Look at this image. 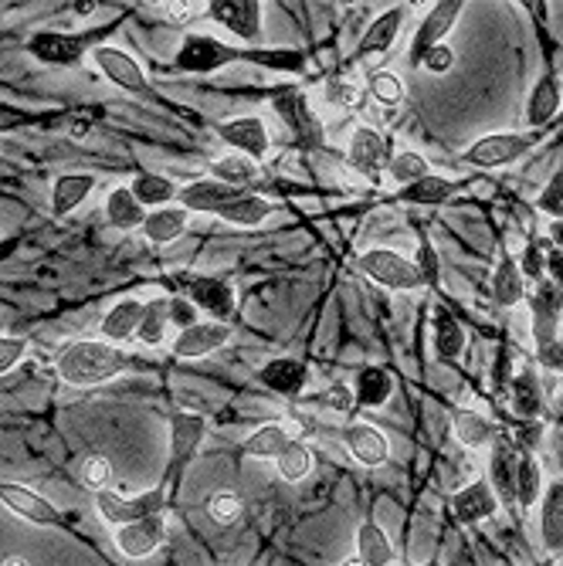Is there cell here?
<instances>
[{
	"mask_svg": "<svg viewBox=\"0 0 563 566\" xmlns=\"http://www.w3.org/2000/svg\"><path fill=\"white\" fill-rule=\"evenodd\" d=\"M129 366V356L106 340H75L55 356V370L68 387H99Z\"/></svg>",
	"mask_w": 563,
	"mask_h": 566,
	"instance_id": "1",
	"label": "cell"
},
{
	"mask_svg": "<svg viewBox=\"0 0 563 566\" xmlns=\"http://www.w3.org/2000/svg\"><path fill=\"white\" fill-rule=\"evenodd\" d=\"M208 424L201 414H187V410H173L170 414V458H167V476H163V489L170 492V482L177 485L183 468L194 461V455L201 451Z\"/></svg>",
	"mask_w": 563,
	"mask_h": 566,
	"instance_id": "2",
	"label": "cell"
},
{
	"mask_svg": "<svg viewBox=\"0 0 563 566\" xmlns=\"http://www.w3.org/2000/svg\"><path fill=\"white\" fill-rule=\"evenodd\" d=\"M170 505V492L163 485L150 489V492H139V495H119L113 489L96 492V509L106 519L109 526H126L136 523V519H147V515H163V509Z\"/></svg>",
	"mask_w": 563,
	"mask_h": 566,
	"instance_id": "3",
	"label": "cell"
},
{
	"mask_svg": "<svg viewBox=\"0 0 563 566\" xmlns=\"http://www.w3.org/2000/svg\"><path fill=\"white\" fill-rule=\"evenodd\" d=\"M272 109L278 113L282 122L289 126V132H293V139H296L299 147L322 150V122L309 109V99H306L302 88H296V85L278 88L275 96H272Z\"/></svg>",
	"mask_w": 563,
	"mask_h": 566,
	"instance_id": "4",
	"label": "cell"
},
{
	"mask_svg": "<svg viewBox=\"0 0 563 566\" xmlns=\"http://www.w3.org/2000/svg\"><path fill=\"white\" fill-rule=\"evenodd\" d=\"M238 58H245V52L231 49V44H224L211 34H187L173 55V68L191 72V75H211Z\"/></svg>",
	"mask_w": 563,
	"mask_h": 566,
	"instance_id": "5",
	"label": "cell"
},
{
	"mask_svg": "<svg viewBox=\"0 0 563 566\" xmlns=\"http://www.w3.org/2000/svg\"><path fill=\"white\" fill-rule=\"evenodd\" d=\"M360 271L367 278H373L378 286L391 289V292H417L425 289L414 261H407L404 255L391 252V248H370L360 255Z\"/></svg>",
	"mask_w": 563,
	"mask_h": 566,
	"instance_id": "6",
	"label": "cell"
},
{
	"mask_svg": "<svg viewBox=\"0 0 563 566\" xmlns=\"http://www.w3.org/2000/svg\"><path fill=\"white\" fill-rule=\"evenodd\" d=\"M530 150H533V139L523 132H489L461 153V163L496 170V167H509L516 160H523Z\"/></svg>",
	"mask_w": 563,
	"mask_h": 566,
	"instance_id": "7",
	"label": "cell"
},
{
	"mask_svg": "<svg viewBox=\"0 0 563 566\" xmlns=\"http://www.w3.org/2000/svg\"><path fill=\"white\" fill-rule=\"evenodd\" d=\"M92 49V38L88 34H62V31H38L28 41V52L41 62V65H52V68H72L82 62V55Z\"/></svg>",
	"mask_w": 563,
	"mask_h": 566,
	"instance_id": "8",
	"label": "cell"
},
{
	"mask_svg": "<svg viewBox=\"0 0 563 566\" xmlns=\"http://www.w3.org/2000/svg\"><path fill=\"white\" fill-rule=\"evenodd\" d=\"M461 8H465L461 0H442V4H435V8L428 11V18L421 21L417 34L411 38V49H407V62H411L414 68H417L421 62H425V55H428L432 49L445 44V34L455 28Z\"/></svg>",
	"mask_w": 563,
	"mask_h": 566,
	"instance_id": "9",
	"label": "cell"
},
{
	"mask_svg": "<svg viewBox=\"0 0 563 566\" xmlns=\"http://www.w3.org/2000/svg\"><path fill=\"white\" fill-rule=\"evenodd\" d=\"M204 14L227 28L234 38L242 41H258L262 38V14L265 8L258 4V0H211V4H204Z\"/></svg>",
	"mask_w": 563,
	"mask_h": 566,
	"instance_id": "10",
	"label": "cell"
},
{
	"mask_svg": "<svg viewBox=\"0 0 563 566\" xmlns=\"http://www.w3.org/2000/svg\"><path fill=\"white\" fill-rule=\"evenodd\" d=\"M191 302L194 309H204L211 316V322H231L234 312H238V296H234V286L221 275H198L191 278Z\"/></svg>",
	"mask_w": 563,
	"mask_h": 566,
	"instance_id": "11",
	"label": "cell"
},
{
	"mask_svg": "<svg viewBox=\"0 0 563 566\" xmlns=\"http://www.w3.org/2000/svg\"><path fill=\"white\" fill-rule=\"evenodd\" d=\"M217 136L224 139V143L242 153L248 160H265L268 150H272V136H268V126L262 116H242V119H231V122H221L217 126Z\"/></svg>",
	"mask_w": 563,
	"mask_h": 566,
	"instance_id": "12",
	"label": "cell"
},
{
	"mask_svg": "<svg viewBox=\"0 0 563 566\" xmlns=\"http://www.w3.org/2000/svg\"><path fill=\"white\" fill-rule=\"evenodd\" d=\"M92 62L99 65V72H103L113 85H119V88H126V92H136V96H147V92H150L147 72L139 68V62H136L132 55L113 49V44H96V49H92Z\"/></svg>",
	"mask_w": 563,
	"mask_h": 566,
	"instance_id": "13",
	"label": "cell"
},
{
	"mask_svg": "<svg viewBox=\"0 0 563 566\" xmlns=\"http://www.w3.org/2000/svg\"><path fill=\"white\" fill-rule=\"evenodd\" d=\"M113 540H116V546H119V553L126 559H147L167 543V523H163V515L136 519V523L119 526Z\"/></svg>",
	"mask_w": 563,
	"mask_h": 566,
	"instance_id": "14",
	"label": "cell"
},
{
	"mask_svg": "<svg viewBox=\"0 0 563 566\" xmlns=\"http://www.w3.org/2000/svg\"><path fill=\"white\" fill-rule=\"evenodd\" d=\"M560 316H563V289H556L553 281H540L530 292V319H533V343L537 346H546L556 337L560 329Z\"/></svg>",
	"mask_w": 563,
	"mask_h": 566,
	"instance_id": "15",
	"label": "cell"
},
{
	"mask_svg": "<svg viewBox=\"0 0 563 566\" xmlns=\"http://www.w3.org/2000/svg\"><path fill=\"white\" fill-rule=\"evenodd\" d=\"M0 502H4L14 515H21V519H28V523H34V526H49V530L65 526L62 512L49 499H44V495H38L34 489H28V485L4 482V485H0Z\"/></svg>",
	"mask_w": 563,
	"mask_h": 566,
	"instance_id": "16",
	"label": "cell"
},
{
	"mask_svg": "<svg viewBox=\"0 0 563 566\" xmlns=\"http://www.w3.org/2000/svg\"><path fill=\"white\" fill-rule=\"evenodd\" d=\"M231 343V325L224 322H194L191 329H180L173 340V356L177 360H201Z\"/></svg>",
	"mask_w": 563,
	"mask_h": 566,
	"instance_id": "17",
	"label": "cell"
},
{
	"mask_svg": "<svg viewBox=\"0 0 563 566\" xmlns=\"http://www.w3.org/2000/svg\"><path fill=\"white\" fill-rule=\"evenodd\" d=\"M245 191H238V186H227L221 180H194V183H187L183 191L177 194V207H183L187 214H214L224 211L231 201H238Z\"/></svg>",
	"mask_w": 563,
	"mask_h": 566,
	"instance_id": "18",
	"label": "cell"
},
{
	"mask_svg": "<svg viewBox=\"0 0 563 566\" xmlns=\"http://www.w3.org/2000/svg\"><path fill=\"white\" fill-rule=\"evenodd\" d=\"M391 143L373 129V126H360L353 136H350V147H347V163L357 170V173H367L373 177L381 167L391 163Z\"/></svg>",
	"mask_w": 563,
	"mask_h": 566,
	"instance_id": "19",
	"label": "cell"
},
{
	"mask_svg": "<svg viewBox=\"0 0 563 566\" xmlns=\"http://www.w3.org/2000/svg\"><path fill=\"white\" fill-rule=\"evenodd\" d=\"M343 441H347V451H350L363 468H381V464L391 461V441L384 438L381 428H373V424H367V420L347 424Z\"/></svg>",
	"mask_w": 563,
	"mask_h": 566,
	"instance_id": "20",
	"label": "cell"
},
{
	"mask_svg": "<svg viewBox=\"0 0 563 566\" xmlns=\"http://www.w3.org/2000/svg\"><path fill=\"white\" fill-rule=\"evenodd\" d=\"M258 384L268 387L272 394L278 397H299L306 387H309V366L296 356H278V360H268L262 370H258Z\"/></svg>",
	"mask_w": 563,
	"mask_h": 566,
	"instance_id": "21",
	"label": "cell"
},
{
	"mask_svg": "<svg viewBox=\"0 0 563 566\" xmlns=\"http://www.w3.org/2000/svg\"><path fill=\"white\" fill-rule=\"evenodd\" d=\"M452 509L458 515V523L476 526V523H482V519H492L499 512V499H496L489 479H476V482H468L455 492Z\"/></svg>",
	"mask_w": 563,
	"mask_h": 566,
	"instance_id": "22",
	"label": "cell"
},
{
	"mask_svg": "<svg viewBox=\"0 0 563 566\" xmlns=\"http://www.w3.org/2000/svg\"><path fill=\"white\" fill-rule=\"evenodd\" d=\"M560 106H563V78H560L553 68H546V72L537 78V85L530 88V99H527V126L540 129V126L553 122L556 113H560Z\"/></svg>",
	"mask_w": 563,
	"mask_h": 566,
	"instance_id": "23",
	"label": "cell"
},
{
	"mask_svg": "<svg viewBox=\"0 0 563 566\" xmlns=\"http://www.w3.org/2000/svg\"><path fill=\"white\" fill-rule=\"evenodd\" d=\"M404 18H407L404 8H391V11H384V14L373 18L370 28L363 31L360 44H357V58L391 52V49H394V41H397V34H401V28H404Z\"/></svg>",
	"mask_w": 563,
	"mask_h": 566,
	"instance_id": "24",
	"label": "cell"
},
{
	"mask_svg": "<svg viewBox=\"0 0 563 566\" xmlns=\"http://www.w3.org/2000/svg\"><path fill=\"white\" fill-rule=\"evenodd\" d=\"M540 540L550 556H563V482H550L540 499Z\"/></svg>",
	"mask_w": 563,
	"mask_h": 566,
	"instance_id": "25",
	"label": "cell"
},
{
	"mask_svg": "<svg viewBox=\"0 0 563 566\" xmlns=\"http://www.w3.org/2000/svg\"><path fill=\"white\" fill-rule=\"evenodd\" d=\"M492 299L502 309H512L527 299V278L520 271V261H516L506 248L499 252L496 271H492Z\"/></svg>",
	"mask_w": 563,
	"mask_h": 566,
	"instance_id": "26",
	"label": "cell"
},
{
	"mask_svg": "<svg viewBox=\"0 0 563 566\" xmlns=\"http://www.w3.org/2000/svg\"><path fill=\"white\" fill-rule=\"evenodd\" d=\"M144 309H147V302H139V299H123V302L109 306V312L99 322L103 340L113 343V346H119L126 340H136V329H139V319H144Z\"/></svg>",
	"mask_w": 563,
	"mask_h": 566,
	"instance_id": "27",
	"label": "cell"
},
{
	"mask_svg": "<svg viewBox=\"0 0 563 566\" xmlns=\"http://www.w3.org/2000/svg\"><path fill=\"white\" fill-rule=\"evenodd\" d=\"M516 455L512 445L506 438L492 441V455H489V485L499 499V505H512L516 502Z\"/></svg>",
	"mask_w": 563,
	"mask_h": 566,
	"instance_id": "28",
	"label": "cell"
},
{
	"mask_svg": "<svg viewBox=\"0 0 563 566\" xmlns=\"http://www.w3.org/2000/svg\"><path fill=\"white\" fill-rule=\"evenodd\" d=\"M432 343H435V356L445 363L458 360L465 353V343H468L465 329L445 306H435V312H432Z\"/></svg>",
	"mask_w": 563,
	"mask_h": 566,
	"instance_id": "29",
	"label": "cell"
},
{
	"mask_svg": "<svg viewBox=\"0 0 563 566\" xmlns=\"http://www.w3.org/2000/svg\"><path fill=\"white\" fill-rule=\"evenodd\" d=\"M96 191V177L92 173H65L55 180L52 186V214L55 217H68L72 211H78L85 204V197H92Z\"/></svg>",
	"mask_w": 563,
	"mask_h": 566,
	"instance_id": "30",
	"label": "cell"
},
{
	"mask_svg": "<svg viewBox=\"0 0 563 566\" xmlns=\"http://www.w3.org/2000/svg\"><path fill=\"white\" fill-rule=\"evenodd\" d=\"M509 401H512V410L533 420L540 417L543 410V391H540V381H537V370L533 366H523L520 373L509 381Z\"/></svg>",
	"mask_w": 563,
	"mask_h": 566,
	"instance_id": "31",
	"label": "cell"
},
{
	"mask_svg": "<svg viewBox=\"0 0 563 566\" xmlns=\"http://www.w3.org/2000/svg\"><path fill=\"white\" fill-rule=\"evenodd\" d=\"M187 224H191V214H187L183 207H173V204H170V207L150 211V214H147V224L139 227V231H144L153 245H170V242L183 238Z\"/></svg>",
	"mask_w": 563,
	"mask_h": 566,
	"instance_id": "32",
	"label": "cell"
},
{
	"mask_svg": "<svg viewBox=\"0 0 563 566\" xmlns=\"http://www.w3.org/2000/svg\"><path fill=\"white\" fill-rule=\"evenodd\" d=\"M147 214L150 211L132 197L129 186H113V191H109V197H106V217H109L113 227L136 231V227L147 224Z\"/></svg>",
	"mask_w": 563,
	"mask_h": 566,
	"instance_id": "33",
	"label": "cell"
},
{
	"mask_svg": "<svg viewBox=\"0 0 563 566\" xmlns=\"http://www.w3.org/2000/svg\"><path fill=\"white\" fill-rule=\"evenodd\" d=\"M129 191H132V197L144 204L147 211L170 207V201H177V194H180L177 186H173V180L170 177H160V173H139V177H132Z\"/></svg>",
	"mask_w": 563,
	"mask_h": 566,
	"instance_id": "34",
	"label": "cell"
},
{
	"mask_svg": "<svg viewBox=\"0 0 563 566\" xmlns=\"http://www.w3.org/2000/svg\"><path fill=\"white\" fill-rule=\"evenodd\" d=\"M353 394H357V404L363 407H384L394 394V381L384 366H363L357 373V384H353Z\"/></svg>",
	"mask_w": 563,
	"mask_h": 566,
	"instance_id": "35",
	"label": "cell"
},
{
	"mask_svg": "<svg viewBox=\"0 0 563 566\" xmlns=\"http://www.w3.org/2000/svg\"><path fill=\"white\" fill-rule=\"evenodd\" d=\"M272 214H275V204L265 201V197H258V194H248V191L238 201H231L224 211H217V217L227 221V224H234V227H258Z\"/></svg>",
	"mask_w": 563,
	"mask_h": 566,
	"instance_id": "36",
	"label": "cell"
},
{
	"mask_svg": "<svg viewBox=\"0 0 563 566\" xmlns=\"http://www.w3.org/2000/svg\"><path fill=\"white\" fill-rule=\"evenodd\" d=\"M357 556L367 563V566H391L394 563V546L387 540V533L378 526V523H360L357 530Z\"/></svg>",
	"mask_w": 563,
	"mask_h": 566,
	"instance_id": "37",
	"label": "cell"
},
{
	"mask_svg": "<svg viewBox=\"0 0 563 566\" xmlns=\"http://www.w3.org/2000/svg\"><path fill=\"white\" fill-rule=\"evenodd\" d=\"M452 428H455V438H458L465 448H482V445H492V441L499 438V435H496V424L486 420V417L476 414V410H455Z\"/></svg>",
	"mask_w": 563,
	"mask_h": 566,
	"instance_id": "38",
	"label": "cell"
},
{
	"mask_svg": "<svg viewBox=\"0 0 563 566\" xmlns=\"http://www.w3.org/2000/svg\"><path fill=\"white\" fill-rule=\"evenodd\" d=\"M543 499V476H540V464L530 451H523L516 458V505L533 509Z\"/></svg>",
	"mask_w": 563,
	"mask_h": 566,
	"instance_id": "39",
	"label": "cell"
},
{
	"mask_svg": "<svg viewBox=\"0 0 563 566\" xmlns=\"http://www.w3.org/2000/svg\"><path fill=\"white\" fill-rule=\"evenodd\" d=\"M167 329H170V299L147 302L144 319H139V329H136V340L144 346H150V350H157L167 340Z\"/></svg>",
	"mask_w": 563,
	"mask_h": 566,
	"instance_id": "40",
	"label": "cell"
},
{
	"mask_svg": "<svg viewBox=\"0 0 563 566\" xmlns=\"http://www.w3.org/2000/svg\"><path fill=\"white\" fill-rule=\"evenodd\" d=\"M258 177V163L242 157V153H227L221 160L211 163V180H221L227 186H238V191H248Z\"/></svg>",
	"mask_w": 563,
	"mask_h": 566,
	"instance_id": "41",
	"label": "cell"
},
{
	"mask_svg": "<svg viewBox=\"0 0 563 566\" xmlns=\"http://www.w3.org/2000/svg\"><path fill=\"white\" fill-rule=\"evenodd\" d=\"M455 191H458V183H455V180H445V177L428 173L425 180H417V183L404 186L401 197H404L407 204L432 207V204H445L448 197H455Z\"/></svg>",
	"mask_w": 563,
	"mask_h": 566,
	"instance_id": "42",
	"label": "cell"
},
{
	"mask_svg": "<svg viewBox=\"0 0 563 566\" xmlns=\"http://www.w3.org/2000/svg\"><path fill=\"white\" fill-rule=\"evenodd\" d=\"M293 435L286 424H262V428L255 435H248L245 441V455L252 458H278L282 451L289 448Z\"/></svg>",
	"mask_w": 563,
	"mask_h": 566,
	"instance_id": "43",
	"label": "cell"
},
{
	"mask_svg": "<svg viewBox=\"0 0 563 566\" xmlns=\"http://www.w3.org/2000/svg\"><path fill=\"white\" fill-rule=\"evenodd\" d=\"M275 464H278V476L286 479V482H302V479H309V476H312L316 455L309 451V445H302V441H296V438H293V441H289V448L275 458Z\"/></svg>",
	"mask_w": 563,
	"mask_h": 566,
	"instance_id": "44",
	"label": "cell"
},
{
	"mask_svg": "<svg viewBox=\"0 0 563 566\" xmlns=\"http://www.w3.org/2000/svg\"><path fill=\"white\" fill-rule=\"evenodd\" d=\"M428 173H432L428 160L421 157V153H414V150H401L387 163V177H391V183L401 186V191H404V186H411V183H417V180H425Z\"/></svg>",
	"mask_w": 563,
	"mask_h": 566,
	"instance_id": "45",
	"label": "cell"
},
{
	"mask_svg": "<svg viewBox=\"0 0 563 566\" xmlns=\"http://www.w3.org/2000/svg\"><path fill=\"white\" fill-rule=\"evenodd\" d=\"M367 92H370V96L378 99L381 106H387V109H394V106L404 103V82H401V75H394V72H387V68L367 75Z\"/></svg>",
	"mask_w": 563,
	"mask_h": 566,
	"instance_id": "46",
	"label": "cell"
},
{
	"mask_svg": "<svg viewBox=\"0 0 563 566\" xmlns=\"http://www.w3.org/2000/svg\"><path fill=\"white\" fill-rule=\"evenodd\" d=\"M242 495L234 492V489H217L211 492L208 499V515L214 519L217 526H231V523H238V515H242Z\"/></svg>",
	"mask_w": 563,
	"mask_h": 566,
	"instance_id": "47",
	"label": "cell"
},
{
	"mask_svg": "<svg viewBox=\"0 0 563 566\" xmlns=\"http://www.w3.org/2000/svg\"><path fill=\"white\" fill-rule=\"evenodd\" d=\"M414 268L421 275V281H425V289H438V281H442V258L432 245V238H425L421 234L417 238V258H414Z\"/></svg>",
	"mask_w": 563,
	"mask_h": 566,
	"instance_id": "48",
	"label": "cell"
},
{
	"mask_svg": "<svg viewBox=\"0 0 563 566\" xmlns=\"http://www.w3.org/2000/svg\"><path fill=\"white\" fill-rule=\"evenodd\" d=\"M78 479H82V485L92 489V492L109 489V482H113V461H109L106 455H88V458H82Z\"/></svg>",
	"mask_w": 563,
	"mask_h": 566,
	"instance_id": "49",
	"label": "cell"
},
{
	"mask_svg": "<svg viewBox=\"0 0 563 566\" xmlns=\"http://www.w3.org/2000/svg\"><path fill=\"white\" fill-rule=\"evenodd\" d=\"M537 207H540L546 217L563 221V170H556V173H553V180H550V183L543 186V191H540Z\"/></svg>",
	"mask_w": 563,
	"mask_h": 566,
	"instance_id": "50",
	"label": "cell"
},
{
	"mask_svg": "<svg viewBox=\"0 0 563 566\" xmlns=\"http://www.w3.org/2000/svg\"><path fill=\"white\" fill-rule=\"evenodd\" d=\"M326 99L337 109H360L363 106V88L353 82H330L326 85Z\"/></svg>",
	"mask_w": 563,
	"mask_h": 566,
	"instance_id": "51",
	"label": "cell"
},
{
	"mask_svg": "<svg viewBox=\"0 0 563 566\" xmlns=\"http://www.w3.org/2000/svg\"><path fill=\"white\" fill-rule=\"evenodd\" d=\"M520 271L527 281H533V286H540V281L546 278V258H543V242H530L523 258H520Z\"/></svg>",
	"mask_w": 563,
	"mask_h": 566,
	"instance_id": "52",
	"label": "cell"
},
{
	"mask_svg": "<svg viewBox=\"0 0 563 566\" xmlns=\"http://www.w3.org/2000/svg\"><path fill=\"white\" fill-rule=\"evenodd\" d=\"M248 58H255L268 68H278V72H302L306 68L299 52H252Z\"/></svg>",
	"mask_w": 563,
	"mask_h": 566,
	"instance_id": "53",
	"label": "cell"
},
{
	"mask_svg": "<svg viewBox=\"0 0 563 566\" xmlns=\"http://www.w3.org/2000/svg\"><path fill=\"white\" fill-rule=\"evenodd\" d=\"M28 353V340L24 337H0V373L14 370Z\"/></svg>",
	"mask_w": 563,
	"mask_h": 566,
	"instance_id": "54",
	"label": "cell"
},
{
	"mask_svg": "<svg viewBox=\"0 0 563 566\" xmlns=\"http://www.w3.org/2000/svg\"><path fill=\"white\" fill-rule=\"evenodd\" d=\"M421 65H425L432 75H445V72H452V65H455V52H452V44L445 41V44H438V49H432Z\"/></svg>",
	"mask_w": 563,
	"mask_h": 566,
	"instance_id": "55",
	"label": "cell"
},
{
	"mask_svg": "<svg viewBox=\"0 0 563 566\" xmlns=\"http://www.w3.org/2000/svg\"><path fill=\"white\" fill-rule=\"evenodd\" d=\"M543 258H546V281H553L556 289H563V252L543 242Z\"/></svg>",
	"mask_w": 563,
	"mask_h": 566,
	"instance_id": "56",
	"label": "cell"
},
{
	"mask_svg": "<svg viewBox=\"0 0 563 566\" xmlns=\"http://www.w3.org/2000/svg\"><path fill=\"white\" fill-rule=\"evenodd\" d=\"M537 360H540L546 370L563 373V340H553V343H546V346H537Z\"/></svg>",
	"mask_w": 563,
	"mask_h": 566,
	"instance_id": "57",
	"label": "cell"
},
{
	"mask_svg": "<svg viewBox=\"0 0 563 566\" xmlns=\"http://www.w3.org/2000/svg\"><path fill=\"white\" fill-rule=\"evenodd\" d=\"M194 302H187V299H170V322H177L180 329H191L198 319H194Z\"/></svg>",
	"mask_w": 563,
	"mask_h": 566,
	"instance_id": "58",
	"label": "cell"
},
{
	"mask_svg": "<svg viewBox=\"0 0 563 566\" xmlns=\"http://www.w3.org/2000/svg\"><path fill=\"white\" fill-rule=\"evenodd\" d=\"M201 14V4H167V18L173 24H187V21H194Z\"/></svg>",
	"mask_w": 563,
	"mask_h": 566,
	"instance_id": "59",
	"label": "cell"
},
{
	"mask_svg": "<svg viewBox=\"0 0 563 566\" xmlns=\"http://www.w3.org/2000/svg\"><path fill=\"white\" fill-rule=\"evenodd\" d=\"M550 245L563 252V221H553L550 224Z\"/></svg>",
	"mask_w": 563,
	"mask_h": 566,
	"instance_id": "60",
	"label": "cell"
},
{
	"mask_svg": "<svg viewBox=\"0 0 563 566\" xmlns=\"http://www.w3.org/2000/svg\"><path fill=\"white\" fill-rule=\"evenodd\" d=\"M0 566H31V559H28V556H18V553H11V556L0 559Z\"/></svg>",
	"mask_w": 563,
	"mask_h": 566,
	"instance_id": "61",
	"label": "cell"
},
{
	"mask_svg": "<svg viewBox=\"0 0 563 566\" xmlns=\"http://www.w3.org/2000/svg\"><path fill=\"white\" fill-rule=\"evenodd\" d=\"M340 566H367V563H363V559H360V556H353V559H343V563H340Z\"/></svg>",
	"mask_w": 563,
	"mask_h": 566,
	"instance_id": "62",
	"label": "cell"
},
{
	"mask_svg": "<svg viewBox=\"0 0 563 566\" xmlns=\"http://www.w3.org/2000/svg\"><path fill=\"white\" fill-rule=\"evenodd\" d=\"M425 566H442V563H438V559H428V563H425Z\"/></svg>",
	"mask_w": 563,
	"mask_h": 566,
	"instance_id": "63",
	"label": "cell"
}]
</instances>
